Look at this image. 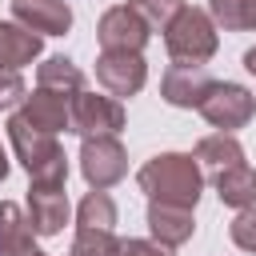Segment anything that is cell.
<instances>
[{"label":"cell","instance_id":"cell-1","mask_svg":"<svg viewBox=\"0 0 256 256\" xmlns=\"http://www.w3.org/2000/svg\"><path fill=\"white\" fill-rule=\"evenodd\" d=\"M136 184L148 200L196 208V200L204 192V172H200V160L188 152H160L136 172Z\"/></svg>","mask_w":256,"mask_h":256},{"label":"cell","instance_id":"cell-2","mask_svg":"<svg viewBox=\"0 0 256 256\" xmlns=\"http://www.w3.org/2000/svg\"><path fill=\"white\" fill-rule=\"evenodd\" d=\"M4 128H8V140H12L16 160L32 176V184H64L68 180V156L56 144V132H44L36 124H28L20 112L8 116Z\"/></svg>","mask_w":256,"mask_h":256},{"label":"cell","instance_id":"cell-3","mask_svg":"<svg viewBox=\"0 0 256 256\" xmlns=\"http://www.w3.org/2000/svg\"><path fill=\"white\" fill-rule=\"evenodd\" d=\"M216 32L220 28H216L212 12L184 4L176 12V20L164 28V48H168V56L176 64H208L216 56V48H220V36Z\"/></svg>","mask_w":256,"mask_h":256},{"label":"cell","instance_id":"cell-4","mask_svg":"<svg viewBox=\"0 0 256 256\" xmlns=\"http://www.w3.org/2000/svg\"><path fill=\"white\" fill-rule=\"evenodd\" d=\"M216 132H236V128H244L252 116H256V96L244 88V84H232V80H216L212 88H208V96L200 100V108H196Z\"/></svg>","mask_w":256,"mask_h":256},{"label":"cell","instance_id":"cell-5","mask_svg":"<svg viewBox=\"0 0 256 256\" xmlns=\"http://www.w3.org/2000/svg\"><path fill=\"white\" fill-rule=\"evenodd\" d=\"M68 132H76L80 140L120 136V132H124V104H120L116 96L76 92V96H72V124H68Z\"/></svg>","mask_w":256,"mask_h":256},{"label":"cell","instance_id":"cell-6","mask_svg":"<svg viewBox=\"0 0 256 256\" xmlns=\"http://www.w3.org/2000/svg\"><path fill=\"white\" fill-rule=\"evenodd\" d=\"M80 172L88 188H112L128 176V152L120 136H92L80 144Z\"/></svg>","mask_w":256,"mask_h":256},{"label":"cell","instance_id":"cell-7","mask_svg":"<svg viewBox=\"0 0 256 256\" xmlns=\"http://www.w3.org/2000/svg\"><path fill=\"white\" fill-rule=\"evenodd\" d=\"M152 28L140 20V12L132 4H116L100 16L96 24V40H100V52H144Z\"/></svg>","mask_w":256,"mask_h":256},{"label":"cell","instance_id":"cell-8","mask_svg":"<svg viewBox=\"0 0 256 256\" xmlns=\"http://www.w3.org/2000/svg\"><path fill=\"white\" fill-rule=\"evenodd\" d=\"M148 80V64L140 52H100L96 56V84L108 96H136Z\"/></svg>","mask_w":256,"mask_h":256},{"label":"cell","instance_id":"cell-9","mask_svg":"<svg viewBox=\"0 0 256 256\" xmlns=\"http://www.w3.org/2000/svg\"><path fill=\"white\" fill-rule=\"evenodd\" d=\"M72 216L68 192L64 184H32L28 188V220L36 228V236H56Z\"/></svg>","mask_w":256,"mask_h":256},{"label":"cell","instance_id":"cell-10","mask_svg":"<svg viewBox=\"0 0 256 256\" xmlns=\"http://www.w3.org/2000/svg\"><path fill=\"white\" fill-rule=\"evenodd\" d=\"M216 80L208 76L204 64H172L160 80V96L172 104V108H200V100L208 96Z\"/></svg>","mask_w":256,"mask_h":256},{"label":"cell","instance_id":"cell-11","mask_svg":"<svg viewBox=\"0 0 256 256\" xmlns=\"http://www.w3.org/2000/svg\"><path fill=\"white\" fill-rule=\"evenodd\" d=\"M20 116H24L28 124L44 128V132H68V124H72V96H64V92H56V88L36 84V88L24 96Z\"/></svg>","mask_w":256,"mask_h":256},{"label":"cell","instance_id":"cell-12","mask_svg":"<svg viewBox=\"0 0 256 256\" xmlns=\"http://www.w3.org/2000/svg\"><path fill=\"white\" fill-rule=\"evenodd\" d=\"M12 20L36 36H64L72 28L68 0H12Z\"/></svg>","mask_w":256,"mask_h":256},{"label":"cell","instance_id":"cell-13","mask_svg":"<svg viewBox=\"0 0 256 256\" xmlns=\"http://www.w3.org/2000/svg\"><path fill=\"white\" fill-rule=\"evenodd\" d=\"M148 232H152V240H160L164 248H180V244L192 240L196 216H192V208L164 204V200H148Z\"/></svg>","mask_w":256,"mask_h":256},{"label":"cell","instance_id":"cell-14","mask_svg":"<svg viewBox=\"0 0 256 256\" xmlns=\"http://www.w3.org/2000/svg\"><path fill=\"white\" fill-rule=\"evenodd\" d=\"M32 252H36L32 220L12 200H0V256H32Z\"/></svg>","mask_w":256,"mask_h":256},{"label":"cell","instance_id":"cell-15","mask_svg":"<svg viewBox=\"0 0 256 256\" xmlns=\"http://www.w3.org/2000/svg\"><path fill=\"white\" fill-rule=\"evenodd\" d=\"M212 188H216L220 204H228V208H248V204H256V168H248V164L240 160V164L216 172V176H212Z\"/></svg>","mask_w":256,"mask_h":256},{"label":"cell","instance_id":"cell-16","mask_svg":"<svg viewBox=\"0 0 256 256\" xmlns=\"http://www.w3.org/2000/svg\"><path fill=\"white\" fill-rule=\"evenodd\" d=\"M192 156L200 160V168H208L216 176V172H224V168H232V164L244 160V144L236 140V132H212V136H204L196 144Z\"/></svg>","mask_w":256,"mask_h":256},{"label":"cell","instance_id":"cell-17","mask_svg":"<svg viewBox=\"0 0 256 256\" xmlns=\"http://www.w3.org/2000/svg\"><path fill=\"white\" fill-rule=\"evenodd\" d=\"M40 56V36L24 24H0V68H24Z\"/></svg>","mask_w":256,"mask_h":256},{"label":"cell","instance_id":"cell-18","mask_svg":"<svg viewBox=\"0 0 256 256\" xmlns=\"http://www.w3.org/2000/svg\"><path fill=\"white\" fill-rule=\"evenodd\" d=\"M36 84L56 88V92H64V96H76V92H84V72H80L68 56H48V60L36 68Z\"/></svg>","mask_w":256,"mask_h":256},{"label":"cell","instance_id":"cell-19","mask_svg":"<svg viewBox=\"0 0 256 256\" xmlns=\"http://www.w3.org/2000/svg\"><path fill=\"white\" fill-rule=\"evenodd\" d=\"M216 28L224 32H252L256 28V0H208Z\"/></svg>","mask_w":256,"mask_h":256},{"label":"cell","instance_id":"cell-20","mask_svg":"<svg viewBox=\"0 0 256 256\" xmlns=\"http://www.w3.org/2000/svg\"><path fill=\"white\" fill-rule=\"evenodd\" d=\"M116 224V200L104 188H92L76 204V228H112Z\"/></svg>","mask_w":256,"mask_h":256},{"label":"cell","instance_id":"cell-21","mask_svg":"<svg viewBox=\"0 0 256 256\" xmlns=\"http://www.w3.org/2000/svg\"><path fill=\"white\" fill-rule=\"evenodd\" d=\"M120 244L112 228H76L68 256H120Z\"/></svg>","mask_w":256,"mask_h":256},{"label":"cell","instance_id":"cell-22","mask_svg":"<svg viewBox=\"0 0 256 256\" xmlns=\"http://www.w3.org/2000/svg\"><path fill=\"white\" fill-rule=\"evenodd\" d=\"M136 12H140V20L152 28V32H164L172 20H176V12L184 8V0H128Z\"/></svg>","mask_w":256,"mask_h":256},{"label":"cell","instance_id":"cell-23","mask_svg":"<svg viewBox=\"0 0 256 256\" xmlns=\"http://www.w3.org/2000/svg\"><path fill=\"white\" fill-rule=\"evenodd\" d=\"M228 236H232V244H236L240 252H256V204L236 208V216H232V224H228Z\"/></svg>","mask_w":256,"mask_h":256},{"label":"cell","instance_id":"cell-24","mask_svg":"<svg viewBox=\"0 0 256 256\" xmlns=\"http://www.w3.org/2000/svg\"><path fill=\"white\" fill-rule=\"evenodd\" d=\"M24 96H28V88H24L20 68H0V112L24 104Z\"/></svg>","mask_w":256,"mask_h":256},{"label":"cell","instance_id":"cell-25","mask_svg":"<svg viewBox=\"0 0 256 256\" xmlns=\"http://www.w3.org/2000/svg\"><path fill=\"white\" fill-rule=\"evenodd\" d=\"M120 256H172V248H164L160 240H124Z\"/></svg>","mask_w":256,"mask_h":256},{"label":"cell","instance_id":"cell-26","mask_svg":"<svg viewBox=\"0 0 256 256\" xmlns=\"http://www.w3.org/2000/svg\"><path fill=\"white\" fill-rule=\"evenodd\" d=\"M244 68L256 76V48H248V52H244Z\"/></svg>","mask_w":256,"mask_h":256},{"label":"cell","instance_id":"cell-27","mask_svg":"<svg viewBox=\"0 0 256 256\" xmlns=\"http://www.w3.org/2000/svg\"><path fill=\"white\" fill-rule=\"evenodd\" d=\"M8 176V156H4V148H0V180Z\"/></svg>","mask_w":256,"mask_h":256},{"label":"cell","instance_id":"cell-28","mask_svg":"<svg viewBox=\"0 0 256 256\" xmlns=\"http://www.w3.org/2000/svg\"><path fill=\"white\" fill-rule=\"evenodd\" d=\"M32 256H48V252H40V248H36V252H32Z\"/></svg>","mask_w":256,"mask_h":256}]
</instances>
